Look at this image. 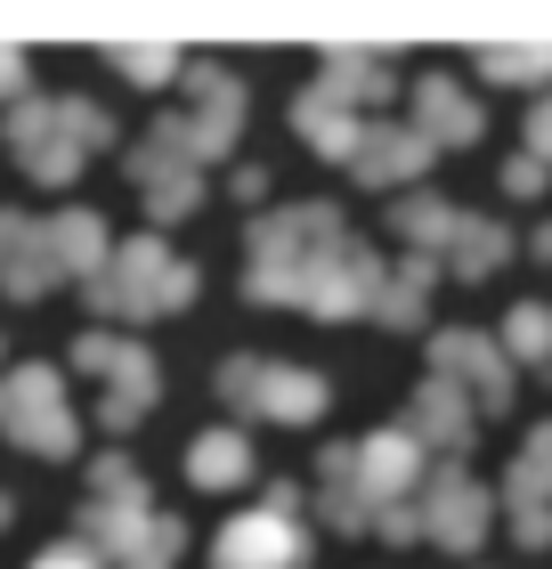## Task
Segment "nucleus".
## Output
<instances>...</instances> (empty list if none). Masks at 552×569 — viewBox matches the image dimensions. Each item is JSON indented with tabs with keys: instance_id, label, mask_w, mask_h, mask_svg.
<instances>
[{
	"instance_id": "obj_1",
	"label": "nucleus",
	"mask_w": 552,
	"mask_h": 569,
	"mask_svg": "<svg viewBox=\"0 0 552 569\" xmlns=\"http://www.w3.org/2000/svg\"><path fill=\"white\" fill-rule=\"evenodd\" d=\"M220 391H228L235 407H260V416H277V423H309V416H325V375H309V367L228 358V367H220Z\"/></svg>"
},
{
	"instance_id": "obj_2",
	"label": "nucleus",
	"mask_w": 552,
	"mask_h": 569,
	"mask_svg": "<svg viewBox=\"0 0 552 569\" xmlns=\"http://www.w3.org/2000/svg\"><path fill=\"white\" fill-rule=\"evenodd\" d=\"M423 529L439 537L446 553H480V537H488V497H480V480L471 472H431V505H423Z\"/></svg>"
},
{
	"instance_id": "obj_3",
	"label": "nucleus",
	"mask_w": 552,
	"mask_h": 569,
	"mask_svg": "<svg viewBox=\"0 0 552 569\" xmlns=\"http://www.w3.org/2000/svg\"><path fill=\"white\" fill-rule=\"evenodd\" d=\"M431 358H439V375L455 382V391H471L480 407H504L512 399V358L495 342H480V333H439Z\"/></svg>"
},
{
	"instance_id": "obj_4",
	"label": "nucleus",
	"mask_w": 552,
	"mask_h": 569,
	"mask_svg": "<svg viewBox=\"0 0 552 569\" xmlns=\"http://www.w3.org/2000/svg\"><path fill=\"white\" fill-rule=\"evenodd\" d=\"M350 463H358V488H365V505H374V512H390L414 480H423V448H414L407 431H374V439H358Z\"/></svg>"
},
{
	"instance_id": "obj_5",
	"label": "nucleus",
	"mask_w": 552,
	"mask_h": 569,
	"mask_svg": "<svg viewBox=\"0 0 552 569\" xmlns=\"http://www.w3.org/2000/svg\"><path fill=\"white\" fill-rule=\"evenodd\" d=\"M414 131L431 147H471L488 122H480V98L471 90H455L446 73H423V82H414Z\"/></svg>"
},
{
	"instance_id": "obj_6",
	"label": "nucleus",
	"mask_w": 552,
	"mask_h": 569,
	"mask_svg": "<svg viewBox=\"0 0 552 569\" xmlns=\"http://www.w3.org/2000/svg\"><path fill=\"white\" fill-rule=\"evenodd\" d=\"M301 561V529L284 512H252L220 537V569H293Z\"/></svg>"
},
{
	"instance_id": "obj_7",
	"label": "nucleus",
	"mask_w": 552,
	"mask_h": 569,
	"mask_svg": "<svg viewBox=\"0 0 552 569\" xmlns=\"http://www.w3.org/2000/svg\"><path fill=\"white\" fill-rule=\"evenodd\" d=\"M293 131L318 147V154H333V163H358V147H365L374 122H358L333 90H301V98H293Z\"/></svg>"
},
{
	"instance_id": "obj_8",
	"label": "nucleus",
	"mask_w": 552,
	"mask_h": 569,
	"mask_svg": "<svg viewBox=\"0 0 552 569\" xmlns=\"http://www.w3.org/2000/svg\"><path fill=\"white\" fill-rule=\"evenodd\" d=\"M471 431H480V416L463 407L455 382H431V391L414 399V416H407V439H414V448H455V456H463Z\"/></svg>"
},
{
	"instance_id": "obj_9",
	"label": "nucleus",
	"mask_w": 552,
	"mask_h": 569,
	"mask_svg": "<svg viewBox=\"0 0 552 569\" xmlns=\"http://www.w3.org/2000/svg\"><path fill=\"white\" fill-rule=\"evenodd\" d=\"M423 163H431V139L407 122V131H365V147H358L350 171H358V179H382V188H399V179H414Z\"/></svg>"
},
{
	"instance_id": "obj_10",
	"label": "nucleus",
	"mask_w": 552,
	"mask_h": 569,
	"mask_svg": "<svg viewBox=\"0 0 552 569\" xmlns=\"http://www.w3.org/2000/svg\"><path fill=\"white\" fill-rule=\"evenodd\" d=\"M480 73L488 82H520V90H536V82H552V41H488L480 49Z\"/></svg>"
},
{
	"instance_id": "obj_11",
	"label": "nucleus",
	"mask_w": 552,
	"mask_h": 569,
	"mask_svg": "<svg viewBox=\"0 0 552 569\" xmlns=\"http://www.w3.org/2000/svg\"><path fill=\"white\" fill-rule=\"evenodd\" d=\"M504 358H520V367H552V301H520L504 318Z\"/></svg>"
},
{
	"instance_id": "obj_12",
	"label": "nucleus",
	"mask_w": 552,
	"mask_h": 569,
	"mask_svg": "<svg viewBox=\"0 0 552 569\" xmlns=\"http://www.w3.org/2000/svg\"><path fill=\"white\" fill-rule=\"evenodd\" d=\"M504 252H512V237H504L495 220H463V228H455V244H446V261H455V277H488L495 261H504Z\"/></svg>"
},
{
	"instance_id": "obj_13",
	"label": "nucleus",
	"mask_w": 552,
	"mask_h": 569,
	"mask_svg": "<svg viewBox=\"0 0 552 569\" xmlns=\"http://www.w3.org/2000/svg\"><path fill=\"white\" fill-rule=\"evenodd\" d=\"M244 472H252V448H244L235 431H212V439H195V480H203V488H235Z\"/></svg>"
},
{
	"instance_id": "obj_14",
	"label": "nucleus",
	"mask_w": 552,
	"mask_h": 569,
	"mask_svg": "<svg viewBox=\"0 0 552 569\" xmlns=\"http://www.w3.org/2000/svg\"><path fill=\"white\" fill-rule=\"evenodd\" d=\"M504 188H512V196H536V188H544V163H536V154H512V163H504Z\"/></svg>"
},
{
	"instance_id": "obj_15",
	"label": "nucleus",
	"mask_w": 552,
	"mask_h": 569,
	"mask_svg": "<svg viewBox=\"0 0 552 569\" xmlns=\"http://www.w3.org/2000/svg\"><path fill=\"white\" fill-rule=\"evenodd\" d=\"M529 154L552 163V98H536V114H529Z\"/></svg>"
},
{
	"instance_id": "obj_16",
	"label": "nucleus",
	"mask_w": 552,
	"mask_h": 569,
	"mask_svg": "<svg viewBox=\"0 0 552 569\" xmlns=\"http://www.w3.org/2000/svg\"><path fill=\"white\" fill-rule=\"evenodd\" d=\"M520 546H552V512L544 505H520Z\"/></svg>"
},
{
	"instance_id": "obj_17",
	"label": "nucleus",
	"mask_w": 552,
	"mask_h": 569,
	"mask_svg": "<svg viewBox=\"0 0 552 569\" xmlns=\"http://www.w3.org/2000/svg\"><path fill=\"white\" fill-rule=\"evenodd\" d=\"M536 252H544V261H552V220H544V228H536Z\"/></svg>"
}]
</instances>
